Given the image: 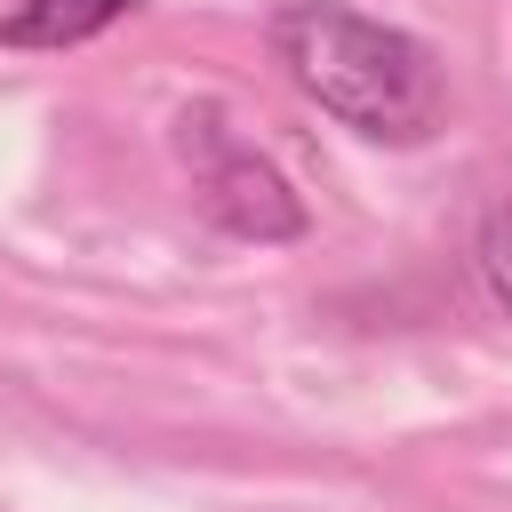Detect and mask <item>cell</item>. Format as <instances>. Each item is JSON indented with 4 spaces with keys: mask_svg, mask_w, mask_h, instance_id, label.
I'll return each mask as SVG.
<instances>
[{
    "mask_svg": "<svg viewBox=\"0 0 512 512\" xmlns=\"http://www.w3.org/2000/svg\"><path fill=\"white\" fill-rule=\"evenodd\" d=\"M144 0H16L0 16V40L8 48H80L96 32H112L120 16H136Z\"/></svg>",
    "mask_w": 512,
    "mask_h": 512,
    "instance_id": "3957f363",
    "label": "cell"
},
{
    "mask_svg": "<svg viewBox=\"0 0 512 512\" xmlns=\"http://www.w3.org/2000/svg\"><path fill=\"white\" fill-rule=\"evenodd\" d=\"M176 152H184V168H192L200 208H208L232 240H256V248L304 240V200H296V184H288L216 104L176 112Z\"/></svg>",
    "mask_w": 512,
    "mask_h": 512,
    "instance_id": "7a4b0ae2",
    "label": "cell"
},
{
    "mask_svg": "<svg viewBox=\"0 0 512 512\" xmlns=\"http://www.w3.org/2000/svg\"><path fill=\"white\" fill-rule=\"evenodd\" d=\"M472 264H480V288H488V304H496V312L512 320V200H496V208L480 216Z\"/></svg>",
    "mask_w": 512,
    "mask_h": 512,
    "instance_id": "277c9868",
    "label": "cell"
},
{
    "mask_svg": "<svg viewBox=\"0 0 512 512\" xmlns=\"http://www.w3.org/2000/svg\"><path fill=\"white\" fill-rule=\"evenodd\" d=\"M272 56L328 120H344L368 144H432V128L448 120L440 56L416 32H400L352 0L272 8Z\"/></svg>",
    "mask_w": 512,
    "mask_h": 512,
    "instance_id": "6da1fadb",
    "label": "cell"
}]
</instances>
